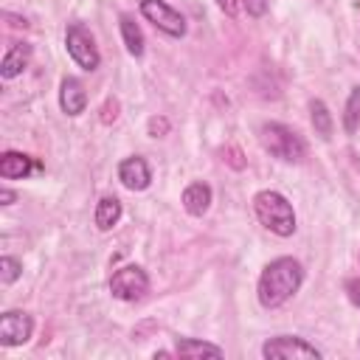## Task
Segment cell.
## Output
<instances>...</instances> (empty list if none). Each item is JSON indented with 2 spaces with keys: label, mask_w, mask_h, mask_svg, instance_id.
Listing matches in <instances>:
<instances>
[{
  "label": "cell",
  "mask_w": 360,
  "mask_h": 360,
  "mask_svg": "<svg viewBox=\"0 0 360 360\" xmlns=\"http://www.w3.org/2000/svg\"><path fill=\"white\" fill-rule=\"evenodd\" d=\"M304 281V267L298 259L292 256H278L273 259L262 276H259V287H256V295H259V304L264 309H276L281 307L284 301H290L298 287Z\"/></svg>",
  "instance_id": "cell-1"
},
{
  "label": "cell",
  "mask_w": 360,
  "mask_h": 360,
  "mask_svg": "<svg viewBox=\"0 0 360 360\" xmlns=\"http://www.w3.org/2000/svg\"><path fill=\"white\" fill-rule=\"evenodd\" d=\"M253 211L259 217V222L273 231L276 236H292L295 233V211H292V202L273 191V188H264L253 197Z\"/></svg>",
  "instance_id": "cell-2"
},
{
  "label": "cell",
  "mask_w": 360,
  "mask_h": 360,
  "mask_svg": "<svg viewBox=\"0 0 360 360\" xmlns=\"http://www.w3.org/2000/svg\"><path fill=\"white\" fill-rule=\"evenodd\" d=\"M259 143L284 163H301L307 158V143L301 141V135L276 121L259 127Z\"/></svg>",
  "instance_id": "cell-3"
},
{
  "label": "cell",
  "mask_w": 360,
  "mask_h": 360,
  "mask_svg": "<svg viewBox=\"0 0 360 360\" xmlns=\"http://www.w3.org/2000/svg\"><path fill=\"white\" fill-rule=\"evenodd\" d=\"M262 357H267V360H321L323 352L298 335H278L262 346Z\"/></svg>",
  "instance_id": "cell-4"
},
{
  "label": "cell",
  "mask_w": 360,
  "mask_h": 360,
  "mask_svg": "<svg viewBox=\"0 0 360 360\" xmlns=\"http://www.w3.org/2000/svg\"><path fill=\"white\" fill-rule=\"evenodd\" d=\"M65 45H68V53L70 59L82 68V70H96L101 65V53L96 48V39L93 34L82 25V22H70L68 31H65Z\"/></svg>",
  "instance_id": "cell-5"
},
{
  "label": "cell",
  "mask_w": 360,
  "mask_h": 360,
  "mask_svg": "<svg viewBox=\"0 0 360 360\" xmlns=\"http://www.w3.org/2000/svg\"><path fill=\"white\" fill-rule=\"evenodd\" d=\"M110 292L118 301H141L149 292V276L138 264H124L110 278Z\"/></svg>",
  "instance_id": "cell-6"
},
{
  "label": "cell",
  "mask_w": 360,
  "mask_h": 360,
  "mask_svg": "<svg viewBox=\"0 0 360 360\" xmlns=\"http://www.w3.org/2000/svg\"><path fill=\"white\" fill-rule=\"evenodd\" d=\"M141 14H143L158 31H163L166 37L180 39V37L186 34V17H183L177 8H172L166 0H141Z\"/></svg>",
  "instance_id": "cell-7"
},
{
  "label": "cell",
  "mask_w": 360,
  "mask_h": 360,
  "mask_svg": "<svg viewBox=\"0 0 360 360\" xmlns=\"http://www.w3.org/2000/svg\"><path fill=\"white\" fill-rule=\"evenodd\" d=\"M34 332V321L28 312L8 309L0 315V343L3 346H22Z\"/></svg>",
  "instance_id": "cell-8"
},
{
  "label": "cell",
  "mask_w": 360,
  "mask_h": 360,
  "mask_svg": "<svg viewBox=\"0 0 360 360\" xmlns=\"http://www.w3.org/2000/svg\"><path fill=\"white\" fill-rule=\"evenodd\" d=\"M118 180H121L124 188H129V191H143V188L152 183L149 163H146L141 155L124 158V160L118 163Z\"/></svg>",
  "instance_id": "cell-9"
},
{
  "label": "cell",
  "mask_w": 360,
  "mask_h": 360,
  "mask_svg": "<svg viewBox=\"0 0 360 360\" xmlns=\"http://www.w3.org/2000/svg\"><path fill=\"white\" fill-rule=\"evenodd\" d=\"M59 107L65 115H82L87 110V90L76 76H65L59 84Z\"/></svg>",
  "instance_id": "cell-10"
},
{
  "label": "cell",
  "mask_w": 360,
  "mask_h": 360,
  "mask_svg": "<svg viewBox=\"0 0 360 360\" xmlns=\"http://www.w3.org/2000/svg\"><path fill=\"white\" fill-rule=\"evenodd\" d=\"M34 169H39V163H37L34 158L22 155V152L8 149V152L0 155V177H3V180H20V177H28Z\"/></svg>",
  "instance_id": "cell-11"
},
{
  "label": "cell",
  "mask_w": 360,
  "mask_h": 360,
  "mask_svg": "<svg viewBox=\"0 0 360 360\" xmlns=\"http://www.w3.org/2000/svg\"><path fill=\"white\" fill-rule=\"evenodd\" d=\"M183 208L191 214V217H202L205 211H208V205H211V200H214V191H211V186L208 183H202V180H197V183H188L186 188H183Z\"/></svg>",
  "instance_id": "cell-12"
},
{
  "label": "cell",
  "mask_w": 360,
  "mask_h": 360,
  "mask_svg": "<svg viewBox=\"0 0 360 360\" xmlns=\"http://www.w3.org/2000/svg\"><path fill=\"white\" fill-rule=\"evenodd\" d=\"M28 59H31V45L28 42H14L6 51L3 62H0V76L3 79H17L28 68Z\"/></svg>",
  "instance_id": "cell-13"
},
{
  "label": "cell",
  "mask_w": 360,
  "mask_h": 360,
  "mask_svg": "<svg viewBox=\"0 0 360 360\" xmlns=\"http://www.w3.org/2000/svg\"><path fill=\"white\" fill-rule=\"evenodd\" d=\"M121 214H124V208H121V200H118V197H110V194L101 197V200L96 202V214H93L96 228H98V231H112V228L118 225Z\"/></svg>",
  "instance_id": "cell-14"
},
{
  "label": "cell",
  "mask_w": 360,
  "mask_h": 360,
  "mask_svg": "<svg viewBox=\"0 0 360 360\" xmlns=\"http://www.w3.org/2000/svg\"><path fill=\"white\" fill-rule=\"evenodd\" d=\"M118 25H121V37H124L127 51H129L132 56H143V45H146V39H143L141 25H138L129 14H121V17H118Z\"/></svg>",
  "instance_id": "cell-15"
},
{
  "label": "cell",
  "mask_w": 360,
  "mask_h": 360,
  "mask_svg": "<svg viewBox=\"0 0 360 360\" xmlns=\"http://www.w3.org/2000/svg\"><path fill=\"white\" fill-rule=\"evenodd\" d=\"M174 352L180 357H222L225 352L214 343H205V340H194V338H177V346Z\"/></svg>",
  "instance_id": "cell-16"
},
{
  "label": "cell",
  "mask_w": 360,
  "mask_h": 360,
  "mask_svg": "<svg viewBox=\"0 0 360 360\" xmlns=\"http://www.w3.org/2000/svg\"><path fill=\"white\" fill-rule=\"evenodd\" d=\"M309 118H312L315 135H321L323 141H329L335 124H332V112H329V107H326L321 98H312V101H309Z\"/></svg>",
  "instance_id": "cell-17"
},
{
  "label": "cell",
  "mask_w": 360,
  "mask_h": 360,
  "mask_svg": "<svg viewBox=\"0 0 360 360\" xmlns=\"http://www.w3.org/2000/svg\"><path fill=\"white\" fill-rule=\"evenodd\" d=\"M357 127H360V87H354L349 93L346 112H343V129L352 135V132H357Z\"/></svg>",
  "instance_id": "cell-18"
},
{
  "label": "cell",
  "mask_w": 360,
  "mask_h": 360,
  "mask_svg": "<svg viewBox=\"0 0 360 360\" xmlns=\"http://www.w3.org/2000/svg\"><path fill=\"white\" fill-rule=\"evenodd\" d=\"M20 273H22L20 259H14V256H3L0 259V281L3 284H14L20 278Z\"/></svg>",
  "instance_id": "cell-19"
},
{
  "label": "cell",
  "mask_w": 360,
  "mask_h": 360,
  "mask_svg": "<svg viewBox=\"0 0 360 360\" xmlns=\"http://www.w3.org/2000/svg\"><path fill=\"white\" fill-rule=\"evenodd\" d=\"M242 6H245V11H248L250 17H264L270 0H242Z\"/></svg>",
  "instance_id": "cell-20"
},
{
  "label": "cell",
  "mask_w": 360,
  "mask_h": 360,
  "mask_svg": "<svg viewBox=\"0 0 360 360\" xmlns=\"http://www.w3.org/2000/svg\"><path fill=\"white\" fill-rule=\"evenodd\" d=\"M163 132H169V121H166V118H149V135L158 138V135H163Z\"/></svg>",
  "instance_id": "cell-21"
},
{
  "label": "cell",
  "mask_w": 360,
  "mask_h": 360,
  "mask_svg": "<svg viewBox=\"0 0 360 360\" xmlns=\"http://www.w3.org/2000/svg\"><path fill=\"white\" fill-rule=\"evenodd\" d=\"M346 292H349V301L360 307V278H349L346 281Z\"/></svg>",
  "instance_id": "cell-22"
},
{
  "label": "cell",
  "mask_w": 360,
  "mask_h": 360,
  "mask_svg": "<svg viewBox=\"0 0 360 360\" xmlns=\"http://www.w3.org/2000/svg\"><path fill=\"white\" fill-rule=\"evenodd\" d=\"M217 6H219L228 17H236V14H239V3H236V0H217Z\"/></svg>",
  "instance_id": "cell-23"
},
{
  "label": "cell",
  "mask_w": 360,
  "mask_h": 360,
  "mask_svg": "<svg viewBox=\"0 0 360 360\" xmlns=\"http://www.w3.org/2000/svg\"><path fill=\"white\" fill-rule=\"evenodd\" d=\"M14 200H17V194H14L11 188H6V186H3V188H0V205H11Z\"/></svg>",
  "instance_id": "cell-24"
}]
</instances>
